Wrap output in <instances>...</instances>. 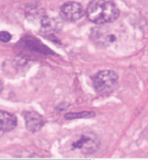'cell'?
Returning a JSON list of instances; mask_svg holds the SVG:
<instances>
[{
	"instance_id": "1",
	"label": "cell",
	"mask_w": 148,
	"mask_h": 160,
	"mask_svg": "<svg viewBox=\"0 0 148 160\" xmlns=\"http://www.w3.org/2000/svg\"><path fill=\"white\" fill-rule=\"evenodd\" d=\"M119 14V9L113 0H92L87 8L88 18L97 24L114 22Z\"/></svg>"
},
{
	"instance_id": "2",
	"label": "cell",
	"mask_w": 148,
	"mask_h": 160,
	"mask_svg": "<svg viewBox=\"0 0 148 160\" xmlns=\"http://www.w3.org/2000/svg\"><path fill=\"white\" fill-rule=\"evenodd\" d=\"M100 146V139L93 132H86L79 135L71 144V150L82 154L89 155L96 152Z\"/></svg>"
},
{
	"instance_id": "3",
	"label": "cell",
	"mask_w": 148,
	"mask_h": 160,
	"mask_svg": "<svg viewBox=\"0 0 148 160\" xmlns=\"http://www.w3.org/2000/svg\"><path fill=\"white\" fill-rule=\"evenodd\" d=\"M118 82V75L112 70L99 72L93 80L94 88L99 93H109L115 89Z\"/></svg>"
},
{
	"instance_id": "4",
	"label": "cell",
	"mask_w": 148,
	"mask_h": 160,
	"mask_svg": "<svg viewBox=\"0 0 148 160\" xmlns=\"http://www.w3.org/2000/svg\"><path fill=\"white\" fill-rule=\"evenodd\" d=\"M60 14L67 22H75L83 16L84 10L82 4L77 2H68L61 7Z\"/></svg>"
},
{
	"instance_id": "5",
	"label": "cell",
	"mask_w": 148,
	"mask_h": 160,
	"mask_svg": "<svg viewBox=\"0 0 148 160\" xmlns=\"http://www.w3.org/2000/svg\"><path fill=\"white\" fill-rule=\"evenodd\" d=\"M24 119L26 127L31 132H37L44 125V119L37 112H27L24 116Z\"/></svg>"
},
{
	"instance_id": "6",
	"label": "cell",
	"mask_w": 148,
	"mask_h": 160,
	"mask_svg": "<svg viewBox=\"0 0 148 160\" xmlns=\"http://www.w3.org/2000/svg\"><path fill=\"white\" fill-rule=\"evenodd\" d=\"M18 124L15 115L5 111H0V131L9 132L13 130Z\"/></svg>"
},
{
	"instance_id": "7",
	"label": "cell",
	"mask_w": 148,
	"mask_h": 160,
	"mask_svg": "<svg viewBox=\"0 0 148 160\" xmlns=\"http://www.w3.org/2000/svg\"><path fill=\"white\" fill-rule=\"evenodd\" d=\"M93 38L95 41L100 43H112L116 41L115 35L107 33V31H101L100 30H98V31H93Z\"/></svg>"
},
{
	"instance_id": "8",
	"label": "cell",
	"mask_w": 148,
	"mask_h": 160,
	"mask_svg": "<svg viewBox=\"0 0 148 160\" xmlns=\"http://www.w3.org/2000/svg\"><path fill=\"white\" fill-rule=\"evenodd\" d=\"M94 115V112H80V113H69L66 115V119H75V118H88V117H91V116Z\"/></svg>"
},
{
	"instance_id": "9",
	"label": "cell",
	"mask_w": 148,
	"mask_h": 160,
	"mask_svg": "<svg viewBox=\"0 0 148 160\" xmlns=\"http://www.w3.org/2000/svg\"><path fill=\"white\" fill-rule=\"evenodd\" d=\"M11 35L7 31H1L0 32V41L4 42H8L11 41Z\"/></svg>"
},
{
	"instance_id": "10",
	"label": "cell",
	"mask_w": 148,
	"mask_h": 160,
	"mask_svg": "<svg viewBox=\"0 0 148 160\" xmlns=\"http://www.w3.org/2000/svg\"><path fill=\"white\" fill-rule=\"evenodd\" d=\"M2 89H3V85H2V82H0V92L2 91Z\"/></svg>"
},
{
	"instance_id": "11",
	"label": "cell",
	"mask_w": 148,
	"mask_h": 160,
	"mask_svg": "<svg viewBox=\"0 0 148 160\" xmlns=\"http://www.w3.org/2000/svg\"><path fill=\"white\" fill-rule=\"evenodd\" d=\"M0 132H1V131H0Z\"/></svg>"
}]
</instances>
